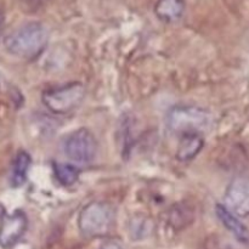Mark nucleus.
Masks as SVG:
<instances>
[{"instance_id":"f257e3e1","label":"nucleus","mask_w":249,"mask_h":249,"mask_svg":"<svg viewBox=\"0 0 249 249\" xmlns=\"http://www.w3.org/2000/svg\"><path fill=\"white\" fill-rule=\"evenodd\" d=\"M49 32L39 22H29L10 33L5 38L4 46L11 55L21 58H36L46 48Z\"/></svg>"},{"instance_id":"f03ea898","label":"nucleus","mask_w":249,"mask_h":249,"mask_svg":"<svg viewBox=\"0 0 249 249\" xmlns=\"http://www.w3.org/2000/svg\"><path fill=\"white\" fill-rule=\"evenodd\" d=\"M116 221V212L109 203L94 201L82 209L78 218V228L88 238L105 237L112 231Z\"/></svg>"},{"instance_id":"7ed1b4c3","label":"nucleus","mask_w":249,"mask_h":249,"mask_svg":"<svg viewBox=\"0 0 249 249\" xmlns=\"http://www.w3.org/2000/svg\"><path fill=\"white\" fill-rule=\"evenodd\" d=\"M168 128L178 135L203 134L213 124V116L209 111L195 106L173 107L168 113Z\"/></svg>"},{"instance_id":"20e7f679","label":"nucleus","mask_w":249,"mask_h":249,"mask_svg":"<svg viewBox=\"0 0 249 249\" xmlns=\"http://www.w3.org/2000/svg\"><path fill=\"white\" fill-rule=\"evenodd\" d=\"M87 90L82 83L73 82L43 92V104L55 114H66L74 111L84 100Z\"/></svg>"},{"instance_id":"39448f33","label":"nucleus","mask_w":249,"mask_h":249,"mask_svg":"<svg viewBox=\"0 0 249 249\" xmlns=\"http://www.w3.org/2000/svg\"><path fill=\"white\" fill-rule=\"evenodd\" d=\"M63 152L73 162H91L97 152V142L94 134L85 128L73 131L65 140Z\"/></svg>"},{"instance_id":"423d86ee","label":"nucleus","mask_w":249,"mask_h":249,"mask_svg":"<svg viewBox=\"0 0 249 249\" xmlns=\"http://www.w3.org/2000/svg\"><path fill=\"white\" fill-rule=\"evenodd\" d=\"M28 220L23 212L16 211L11 214H2L0 218V247H14L24 235Z\"/></svg>"},{"instance_id":"0eeeda50","label":"nucleus","mask_w":249,"mask_h":249,"mask_svg":"<svg viewBox=\"0 0 249 249\" xmlns=\"http://www.w3.org/2000/svg\"><path fill=\"white\" fill-rule=\"evenodd\" d=\"M226 208L237 216H249V178H235L225 194Z\"/></svg>"},{"instance_id":"6e6552de","label":"nucleus","mask_w":249,"mask_h":249,"mask_svg":"<svg viewBox=\"0 0 249 249\" xmlns=\"http://www.w3.org/2000/svg\"><path fill=\"white\" fill-rule=\"evenodd\" d=\"M216 215L219 220L224 224L226 229L237 238L240 242L247 243L249 242V231L248 229L241 223L238 216L233 214L230 209L226 208V206L218 204L216 206Z\"/></svg>"},{"instance_id":"1a4fd4ad","label":"nucleus","mask_w":249,"mask_h":249,"mask_svg":"<svg viewBox=\"0 0 249 249\" xmlns=\"http://www.w3.org/2000/svg\"><path fill=\"white\" fill-rule=\"evenodd\" d=\"M185 12V0H158L155 14L158 18L167 23L179 21Z\"/></svg>"},{"instance_id":"9d476101","label":"nucleus","mask_w":249,"mask_h":249,"mask_svg":"<svg viewBox=\"0 0 249 249\" xmlns=\"http://www.w3.org/2000/svg\"><path fill=\"white\" fill-rule=\"evenodd\" d=\"M204 141L201 134H187L181 136L177 151V158L181 162L191 160L201 152Z\"/></svg>"},{"instance_id":"9b49d317","label":"nucleus","mask_w":249,"mask_h":249,"mask_svg":"<svg viewBox=\"0 0 249 249\" xmlns=\"http://www.w3.org/2000/svg\"><path fill=\"white\" fill-rule=\"evenodd\" d=\"M31 156L24 151H19L16 155L11 170V185L14 187H19L26 182L31 167Z\"/></svg>"},{"instance_id":"f8f14e48","label":"nucleus","mask_w":249,"mask_h":249,"mask_svg":"<svg viewBox=\"0 0 249 249\" xmlns=\"http://www.w3.org/2000/svg\"><path fill=\"white\" fill-rule=\"evenodd\" d=\"M53 172L57 181L66 187L72 186L79 178V170L68 163H56L53 165Z\"/></svg>"},{"instance_id":"ddd939ff","label":"nucleus","mask_w":249,"mask_h":249,"mask_svg":"<svg viewBox=\"0 0 249 249\" xmlns=\"http://www.w3.org/2000/svg\"><path fill=\"white\" fill-rule=\"evenodd\" d=\"M101 249H123L121 247V246L116 245V243H107V245H105L104 247H101Z\"/></svg>"},{"instance_id":"4468645a","label":"nucleus","mask_w":249,"mask_h":249,"mask_svg":"<svg viewBox=\"0 0 249 249\" xmlns=\"http://www.w3.org/2000/svg\"><path fill=\"white\" fill-rule=\"evenodd\" d=\"M4 14H2L1 11H0V36H1V33H2V29H4Z\"/></svg>"}]
</instances>
